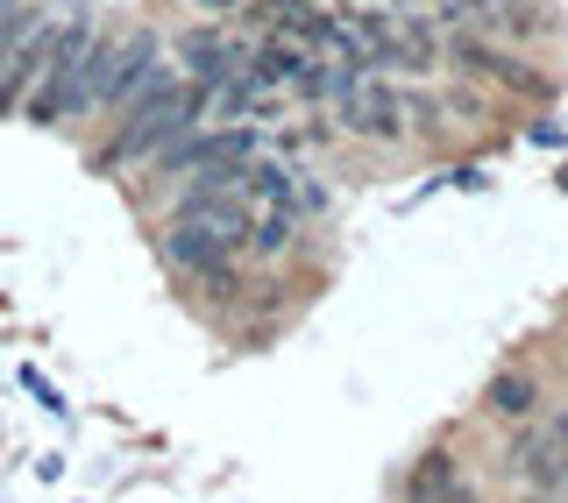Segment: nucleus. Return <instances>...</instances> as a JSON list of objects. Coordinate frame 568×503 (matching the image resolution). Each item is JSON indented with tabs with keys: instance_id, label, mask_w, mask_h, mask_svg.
<instances>
[{
	"instance_id": "obj_1",
	"label": "nucleus",
	"mask_w": 568,
	"mask_h": 503,
	"mask_svg": "<svg viewBox=\"0 0 568 503\" xmlns=\"http://www.w3.org/2000/svg\"><path fill=\"white\" fill-rule=\"evenodd\" d=\"M206 121V85H192V79H178V71L164 64L142 93L121 106V121H114V142L93 156V171H129V164H150L156 150H164L171 135H185V129H200Z\"/></svg>"
},
{
	"instance_id": "obj_2",
	"label": "nucleus",
	"mask_w": 568,
	"mask_h": 503,
	"mask_svg": "<svg viewBox=\"0 0 568 503\" xmlns=\"http://www.w3.org/2000/svg\"><path fill=\"white\" fill-rule=\"evenodd\" d=\"M50 22H58L50 58L36 71L22 114H14V121H29V129H64L71 114H85V58H93V43H100L93 8H64V14H50Z\"/></svg>"
},
{
	"instance_id": "obj_3",
	"label": "nucleus",
	"mask_w": 568,
	"mask_h": 503,
	"mask_svg": "<svg viewBox=\"0 0 568 503\" xmlns=\"http://www.w3.org/2000/svg\"><path fill=\"white\" fill-rule=\"evenodd\" d=\"M156 248H164V263L178 269V277H192L200 291H213V298H235V291H242V269H235L242 248L227 242L221 227L171 213V220H164V235H156Z\"/></svg>"
},
{
	"instance_id": "obj_4",
	"label": "nucleus",
	"mask_w": 568,
	"mask_h": 503,
	"mask_svg": "<svg viewBox=\"0 0 568 503\" xmlns=\"http://www.w3.org/2000/svg\"><path fill=\"white\" fill-rule=\"evenodd\" d=\"M256 129H248V121H200V129H185V135H171L164 150L150 156V171L156 177H192V171H227V164H248V156H256Z\"/></svg>"
},
{
	"instance_id": "obj_5",
	"label": "nucleus",
	"mask_w": 568,
	"mask_h": 503,
	"mask_svg": "<svg viewBox=\"0 0 568 503\" xmlns=\"http://www.w3.org/2000/svg\"><path fill=\"white\" fill-rule=\"evenodd\" d=\"M164 71V43H156L150 29L121 35V43H106V71H100V93H93V114H121L142 85Z\"/></svg>"
},
{
	"instance_id": "obj_6",
	"label": "nucleus",
	"mask_w": 568,
	"mask_h": 503,
	"mask_svg": "<svg viewBox=\"0 0 568 503\" xmlns=\"http://www.w3.org/2000/svg\"><path fill=\"white\" fill-rule=\"evenodd\" d=\"M334 106H342V129L363 135V142H398L405 135V93L384 79V71H363L355 85H342Z\"/></svg>"
},
{
	"instance_id": "obj_7",
	"label": "nucleus",
	"mask_w": 568,
	"mask_h": 503,
	"mask_svg": "<svg viewBox=\"0 0 568 503\" xmlns=\"http://www.w3.org/2000/svg\"><path fill=\"white\" fill-rule=\"evenodd\" d=\"M440 58H448L455 71H476V79H490V85H511V93L547 100V79H540V71H526L511 50H497L484 29H455L448 43H440Z\"/></svg>"
},
{
	"instance_id": "obj_8",
	"label": "nucleus",
	"mask_w": 568,
	"mask_h": 503,
	"mask_svg": "<svg viewBox=\"0 0 568 503\" xmlns=\"http://www.w3.org/2000/svg\"><path fill=\"white\" fill-rule=\"evenodd\" d=\"M171 213H185V220H206V227H221L227 242H248V220H256V206L242 199V185H213V177H185V192H178V206Z\"/></svg>"
},
{
	"instance_id": "obj_9",
	"label": "nucleus",
	"mask_w": 568,
	"mask_h": 503,
	"mask_svg": "<svg viewBox=\"0 0 568 503\" xmlns=\"http://www.w3.org/2000/svg\"><path fill=\"white\" fill-rule=\"evenodd\" d=\"M242 58H248V43H235V35H227V29H213V22L178 35V64H185V79H192V85H206V93L235 79Z\"/></svg>"
},
{
	"instance_id": "obj_10",
	"label": "nucleus",
	"mask_w": 568,
	"mask_h": 503,
	"mask_svg": "<svg viewBox=\"0 0 568 503\" xmlns=\"http://www.w3.org/2000/svg\"><path fill=\"white\" fill-rule=\"evenodd\" d=\"M398 503H476V482L462 475V461L448 454V446H426L413 469H405Z\"/></svg>"
},
{
	"instance_id": "obj_11",
	"label": "nucleus",
	"mask_w": 568,
	"mask_h": 503,
	"mask_svg": "<svg viewBox=\"0 0 568 503\" xmlns=\"http://www.w3.org/2000/svg\"><path fill=\"white\" fill-rule=\"evenodd\" d=\"M484 411L505 419V425H526L532 411H540V383H532V376H497V383L484 390Z\"/></svg>"
},
{
	"instance_id": "obj_12",
	"label": "nucleus",
	"mask_w": 568,
	"mask_h": 503,
	"mask_svg": "<svg viewBox=\"0 0 568 503\" xmlns=\"http://www.w3.org/2000/svg\"><path fill=\"white\" fill-rule=\"evenodd\" d=\"M298 235V213H277V206H256V220H248V256H284Z\"/></svg>"
},
{
	"instance_id": "obj_13",
	"label": "nucleus",
	"mask_w": 568,
	"mask_h": 503,
	"mask_svg": "<svg viewBox=\"0 0 568 503\" xmlns=\"http://www.w3.org/2000/svg\"><path fill=\"white\" fill-rule=\"evenodd\" d=\"M36 22V8H22V0H0V58L14 50V35H22Z\"/></svg>"
},
{
	"instance_id": "obj_14",
	"label": "nucleus",
	"mask_w": 568,
	"mask_h": 503,
	"mask_svg": "<svg viewBox=\"0 0 568 503\" xmlns=\"http://www.w3.org/2000/svg\"><path fill=\"white\" fill-rule=\"evenodd\" d=\"M192 8H213V14H227V8H242V0H192Z\"/></svg>"
},
{
	"instance_id": "obj_15",
	"label": "nucleus",
	"mask_w": 568,
	"mask_h": 503,
	"mask_svg": "<svg viewBox=\"0 0 568 503\" xmlns=\"http://www.w3.org/2000/svg\"><path fill=\"white\" fill-rule=\"evenodd\" d=\"M555 440H561V446H568V411H561V419H555Z\"/></svg>"
},
{
	"instance_id": "obj_16",
	"label": "nucleus",
	"mask_w": 568,
	"mask_h": 503,
	"mask_svg": "<svg viewBox=\"0 0 568 503\" xmlns=\"http://www.w3.org/2000/svg\"><path fill=\"white\" fill-rule=\"evenodd\" d=\"M532 503H547V496H532Z\"/></svg>"
}]
</instances>
